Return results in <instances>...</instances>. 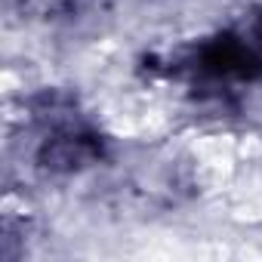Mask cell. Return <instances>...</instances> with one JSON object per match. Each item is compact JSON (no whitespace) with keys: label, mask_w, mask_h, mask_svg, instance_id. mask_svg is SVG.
Masks as SVG:
<instances>
[{"label":"cell","mask_w":262,"mask_h":262,"mask_svg":"<svg viewBox=\"0 0 262 262\" xmlns=\"http://www.w3.org/2000/svg\"><path fill=\"white\" fill-rule=\"evenodd\" d=\"M99 158V145L86 133H65L47 142L43 148V164L53 170H77L86 167Z\"/></svg>","instance_id":"7a4b0ae2"},{"label":"cell","mask_w":262,"mask_h":262,"mask_svg":"<svg viewBox=\"0 0 262 262\" xmlns=\"http://www.w3.org/2000/svg\"><path fill=\"white\" fill-rule=\"evenodd\" d=\"M188 68L194 77H204V80H259L262 77V16L201 43L188 59Z\"/></svg>","instance_id":"6da1fadb"}]
</instances>
